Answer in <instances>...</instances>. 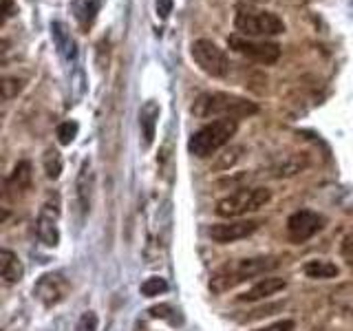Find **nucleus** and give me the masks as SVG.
Listing matches in <instances>:
<instances>
[{"label":"nucleus","mask_w":353,"mask_h":331,"mask_svg":"<svg viewBox=\"0 0 353 331\" xmlns=\"http://www.w3.org/2000/svg\"><path fill=\"white\" fill-rule=\"evenodd\" d=\"M281 265V261L276 257H254V259H241L234 263L223 265L221 270L212 274V281H210V290L214 294H223L232 290L234 285L254 279V276H263L268 272H274Z\"/></svg>","instance_id":"nucleus-1"},{"label":"nucleus","mask_w":353,"mask_h":331,"mask_svg":"<svg viewBox=\"0 0 353 331\" xmlns=\"http://www.w3.org/2000/svg\"><path fill=\"white\" fill-rule=\"evenodd\" d=\"M192 113L201 119L219 117V119H241V117H252L259 113V106L250 102L245 97L232 95V93H203L196 97V102L192 104Z\"/></svg>","instance_id":"nucleus-2"},{"label":"nucleus","mask_w":353,"mask_h":331,"mask_svg":"<svg viewBox=\"0 0 353 331\" xmlns=\"http://www.w3.org/2000/svg\"><path fill=\"white\" fill-rule=\"evenodd\" d=\"M239 130V121L225 117V119H214L212 124L203 126L201 130H196L194 135L188 141V150H190L194 157L205 159L210 154L219 152L225 143L236 135Z\"/></svg>","instance_id":"nucleus-3"},{"label":"nucleus","mask_w":353,"mask_h":331,"mask_svg":"<svg viewBox=\"0 0 353 331\" xmlns=\"http://www.w3.org/2000/svg\"><path fill=\"white\" fill-rule=\"evenodd\" d=\"M234 27L241 31V36L248 38H261V36H279L285 33V22L265 9H252V7H239L234 16Z\"/></svg>","instance_id":"nucleus-4"},{"label":"nucleus","mask_w":353,"mask_h":331,"mask_svg":"<svg viewBox=\"0 0 353 331\" xmlns=\"http://www.w3.org/2000/svg\"><path fill=\"white\" fill-rule=\"evenodd\" d=\"M272 201V190L268 188H241L216 203V214L223 219H239L248 212H256Z\"/></svg>","instance_id":"nucleus-5"},{"label":"nucleus","mask_w":353,"mask_h":331,"mask_svg":"<svg viewBox=\"0 0 353 331\" xmlns=\"http://www.w3.org/2000/svg\"><path fill=\"white\" fill-rule=\"evenodd\" d=\"M190 53H192V60L199 64V69L203 73L212 75V77H228V73L232 69L230 58L212 40H205V38L194 40L190 47Z\"/></svg>","instance_id":"nucleus-6"},{"label":"nucleus","mask_w":353,"mask_h":331,"mask_svg":"<svg viewBox=\"0 0 353 331\" xmlns=\"http://www.w3.org/2000/svg\"><path fill=\"white\" fill-rule=\"evenodd\" d=\"M228 47L248 58L252 62H259V64H276L281 60V44L276 42H259V40H252L248 36H241V33H232L228 38Z\"/></svg>","instance_id":"nucleus-7"},{"label":"nucleus","mask_w":353,"mask_h":331,"mask_svg":"<svg viewBox=\"0 0 353 331\" xmlns=\"http://www.w3.org/2000/svg\"><path fill=\"white\" fill-rule=\"evenodd\" d=\"M69 281L64 279L60 272H49V274H42L36 287H33V296L44 307H53V305H60L66 294H69Z\"/></svg>","instance_id":"nucleus-8"},{"label":"nucleus","mask_w":353,"mask_h":331,"mask_svg":"<svg viewBox=\"0 0 353 331\" xmlns=\"http://www.w3.org/2000/svg\"><path fill=\"white\" fill-rule=\"evenodd\" d=\"M320 230H323V217L312 212V210H298L287 219V234L294 243H305Z\"/></svg>","instance_id":"nucleus-9"},{"label":"nucleus","mask_w":353,"mask_h":331,"mask_svg":"<svg viewBox=\"0 0 353 331\" xmlns=\"http://www.w3.org/2000/svg\"><path fill=\"white\" fill-rule=\"evenodd\" d=\"M259 228H261L259 221H225V223H214L208 230V234L214 243L228 245V243H236L252 237Z\"/></svg>","instance_id":"nucleus-10"},{"label":"nucleus","mask_w":353,"mask_h":331,"mask_svg":"<svg viewBox=\"0 0 353 331\" xmlns=\"http://www.w3.org/2000/svg\"><path fill=\"white\" fill-rule=\"evenodd\" d=\"M36 234L47 248H55L60 243V230H58V210H53L49 203L40 210L36 221Z\"/></svg>","instance_id":"nucleus-11"},{"label":"nucleus","mask_w":353,"mask_h":331,"mask_svg":"<svg viewBox=\"0 0 353 331\" xmlns=\"http://www.w3.org/2000/svg\"><path fill=\"white\" fill-rule=\"evenodd\" d=\"M287 287L285 279H279V276H268V279H261L259 283H254L252 287H248V292H243L239 296L241 303H256V301H265V298H272L279 292H283Z\"/></svg>","instance_id":"nucleus-12"},{"label":"nucleus","mask_w":353,"mask_h":331,"mask_svg":"<svg viewBox=\"0 0 353 331\" xmlns=\"http://www.w3.org/2000/svg\"><path fill=\"white\" fill-rule=\"evenodd\" d=\"M93 188H95V179L91 172V161H84L80 168V174H77V181H75V201H77V208H80L82 217L88 214V210H91Z\"/></svg>","instance_id":"nucleus-13"},{"label":"nucleus","mask_w":353,"mask_h":331,"mask_svg":"<svg viewBox=\"0 0 353 331\" xmlns=\"http://www.w3.org/2000/svg\"><path fill=\"white\" fill-rule=\"evenodd\" d=\"M22 274H25V268H22L18 254L7 248L0 250V276H3V281L7 285H16L20 283Z\"/></svg>","instance_id":"nucleus-14"},{"label":"nucleus","mask_w":353,"mask_h":331,"mask_svg":"<svg viewBox=\"0 0 353 331\" xmlns=\"http://www.w3.org/2000/svg\"><path fill=\"white\" fill-rule=\"evenodd\" d=\"M157 119H159V104L150 99V102H146L139 110V126H141V135H143V146H146V148L154 141Z\"/></svg>","instance_id":"nucleus-15"},{"label":"nucleus","mask_w":353,"mask_h":331,"mask_svg":"<svg viewBox=\"0 0 353 331\" xmlns=\"http://www.w3.org/2000/svg\"><path fill=\"white\" fill-rule=\"evenodd\" d=\"M31 185V163L27 159H22L16 163V168L11 170L9 179H7V190L14 194V197H20L29 190Z\"/></svg>","instance_id":"nucleus-16"},{"label":"nucleus","mask_w":353,"mask_h":331,"mask_svg":"<svg viewBox=\"0 0 353 331\" xmlns=\"http://www.w3.org/2000/svg\"><path fill=\"white\" fill-rule=\"evenodd\" d=\"M305 168H307V159L303 154H290V157H285L283 161L272 166V177L283 179V177H294Z\"/></svg>","instance_id":"nucleus-17"},{"label":"nucleus","mask_w":353,"mask_h":331,"mask_svg":"<svg viewBox=\"0 0 353 331\" xmlns=\"http://www.w3.org/2000/svg\"><path fill=\"white\" fill-rule=\"evenodd\" d=\"M51 36H53L55 47H58V51L64 55L66 60L75 58V42H73L71 33L66 31V27L62 25V22H53V25H51Z\"/></svg>","instance_id":"nucleus-18"},{"label":"nucleus","mask_w":353,"mask_h":331,"mask_svg":"<svg viewBox=\"0 0 353 331\" xmlns=\"http://www.w3.org/2000/svg\"><path fill=\"white\" fill-rule=\"evenodd\" d=\"M303 272L309 276V279L327 281V279H336L340 270H338V265H334L331 261H309V263H305Z\"/></svg>","instance_id":"nucleus-19"},{"label":"nucleus","mask_w":353,"mask_h":331,"mask_svg":"<svg viewBox=\"0 0 353 331\" xmlns=\"http://www.w3.org/2000/svg\"><path fill=\"white\" fill-rule=\"evenodd\" d=\"M99 5H102V0H77L75 3V18L80 20L82 27L93 25Z\"/></svg>","instance_id":"nucleus-20"},{"label":"nucleus","mask_w":353,"mask_h":331,"mask_svg":"<svg viewBox=\"0 0 353 331\" xmlns=\"http://www.w3.org/2000/svg\"><path fill=\"white\" fill-rule=\"evenodd\" d=\"M42 163H44V172H47L49 179H58L60 172H62V157H60V152L55 150V148H49L47 152H44Z\"/></svg>","instance_id":"nucleus-21"},{"label":"nucleus","mask_w":353,"mask_h":331,"mask_svg":"<svg viewBox=\"0 0 353 331\" xmlns=\"http://www.w3.org/2000/svg\"><path fill=\"white\" fill-rule=\"evenodd\" d=\"M168 292V283H165L161 276H150V279H146L141 283V294L146 298H154L159 294H165Z\"/></svg>","instance_id":"nucleus-22"},{"label":"nucleus","mask_w":353,"mask_h":331,"mask_svg":"<svg viewBox=\"0 0 353 331\" xmlns=\"http://www.w3.org/2000/svg\"><path fill=\"white\" fill-rule=\"evenodd\" d=\"M243 154V146H230L223 154H219V159L214 163V170H230L232 166L239 163Z\"/></svg>","instance_id":"nucleus-23"},{"label":"nucleus","mask_w":353,"mask_h":331,"mask_svg":"<svg viewBox=\"0 0 353 331\" xmlns=\"http://www.w3.org/2000/svg\"><path fill=\"white\" fill-rule=\"evenodd\" d=\"M77 130H80L77 121H62V124L58 126V130H55V135H58V141L62 143V146H71L73 139L77 137Z\"/></svg>","instance_id":"nucleus-24"},{"label":"nucleus","mask_w":353,"mask_h":331,"mask_svg":"<svg viewBox=\"0 0 353 331\" xmlns=\"http://www.w3.org/2000/svg\"><path fill=\"white\" fill-rule=\"evenodd\" d=\"M0 88H3L5 99H14V97H18V93L22 91V88H25V80H20V77H5Z\"/></svg>","instance_id":"nucleus-25"},{"label":"nucleus","mask_w":353,"mask_h":331,"mask_svg":"<svg viewBox=\"0 0 353 331\" xmlns=\"http://www.w3.org/2000/svg\"><path fill=\"white\" fill-rule=\"evenodd\" d=\"M97 325H99L97 314L86 312V314H82V316H80V320H77L75 331H97Z\"/></svg>","instance_id":"nucleus-26"},{"label":"nucleus","mask_w":353,"mask_h":331,"mask_svg":"<svg viewBox=\"0 0 353 331\" xmlns=\"http://www.w3.org/2000/svg\"><path fill=\"white\" fill-rule=\"evenodd\" d=\"M256 331H294V320H281V323H274L270 327H263Z\"/></svg>","instance_id":"nucleus-27"},{"label":"nucleus","mask_w":353,"mask_h":331,"mask_svg":"<svg viewBox=\"0 0 353 331\" xmlns=\"http://www.w3.org/2000/svg\"><path fill=\"white\" fill-rule=\"evenodd\" d=\"M172 14V0H157V16L165 20Z\"/></svg>","instance_id":"nucleus-28"},{"label":"nucleus","mask_w":353,"mask_h":331,"mask_svg":"<svg viewBox=\"0 0 353 331\" xmlns=\"http://www.w3.org/2000/svg\"><path fill=\"white\" fill-rule=\"evenodd\" d=\"M11 9H14L11 7V0H3V22L11 16Z\"/></svg>","instance_id":"nucleus-29"},{"label":"nucleus","mask_w":353,"mask_h":331,"mask_svg":"<svg viewBox=\"0 0 353 331\" xmlns=\"http://www.w3.org/2000/svg\"><path fill=\"white\" fill-rule=\"evenodd\" d=\"M248 5H268L270 0H245Z\"/></svg>","instance_id":"nucleus-30"}]
</instances>
